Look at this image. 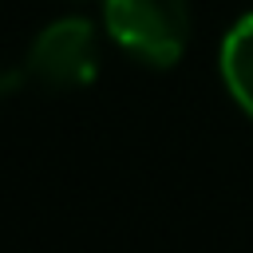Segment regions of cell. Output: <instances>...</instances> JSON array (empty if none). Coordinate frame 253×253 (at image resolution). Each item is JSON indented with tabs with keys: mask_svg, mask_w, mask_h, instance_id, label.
<instances>
[{
	"mask_svg": "<svg viewBox=\"0 0 253 253\" xmlns=\"http://www.w3.org/2000/svg\"><path fill=\"white\" fill-rule=\"evenodd\" d=\"M111 40L150 67H174L190 43L186 0H103Z\"/></svg>",
	"mask_w": 253,
	"mask_h": 253,
	"instance_id": "cell-1",
	"label": "cell"
},
{
	"mask_svg": "<svg viewBox=\"0 0 253 253\" xmlns=\"http://www.w3.org/2000/svg\"><path fill=\"white\" fill-rule=\"evenodd\" d=\"M24 75H28V71H20V67H12V63H0V99L16 95V91L24 87Z\"/></svg>",
	"mask_w": 253,
	"mask_h": 253,
	"instance_id": "cell-4",
	"label": "cell"
},
{
	"mask_svg": "<svg viewBox=\"0 0 253 253\" xmlns=\"http://www.w3.org/2000/svg\"><path fill=\"white\" fill-rule=\"evenodd\" d=\"M95 71H99L95 28L83 16L51 20L28 51V75H36L47 87H83L95 79Z\"/></svg>",
	"mask_w": 253,
	"mask_h": 253,
	"instance_id": "cell-2",
	"label": "cell"
},
{
	"mask_svg": "<svg viewBox=\"0 0 253 253\" xmlns=\"http://www.w3.org/2000/svg\"><path fill=\"white\" fill-rule=\"evenodd\" d=\"M221 79L237 107L253 115V12L241 16L221 43Z\"/></svg>",
	"mask_w": 253,
	"mask_h": 253,
	"instance_id": "cell-3",
	"label": "cell"
}]
</instances>
